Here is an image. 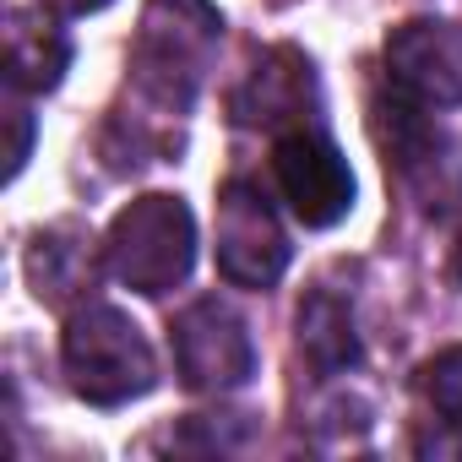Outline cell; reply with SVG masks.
Returning <instances> with one entry per match:
<instances>
[{"instance_id": "obj_1", "label": "cell", "mask_w": 462, "mask_h": 462, "mask_svg": "<svg viewBox=\"0 0 462 462\" xmlns=\"http://www.w3.org/2000/svg\"><path fill=\"white\" fill-rule=\"evenodd\" d=\"M217 39H223V17L212 0H147L131 50L136 93L158 115H185L201 93Z\"/></svg>"}, {"instance_id": "obj_11", "label": "cell", "mask_w": 462, "mask_h": 462, "mask_svg": "<svg viewBox=\"0 0 462 462\" xmlns=\"http://www.w3.org/2000/svg\"><path fill=\"white\" fill-rule=\"evenodd\" d=\"M300 354L321 370V375H343L359 365V332H354V316L337 294H310L300 305Z\"/></svg>"}, {"instance_id": "obj_10", "label": "cell", "mask_w": 462, "mask_h": 462, "mask_svg": "<svg viewBox=\"0 0 462 462\" xmlns=\"http://www.w3.org/2000/svg\"><path fill=\"white\" fill-rule=\"evenodd\" d=\"M71 66V39L60 28H50L33 12H12L6 17V82L17 93H50L60 88Z\"/></svg>"}, {"instance_id": "obj_6", "label": "cell", "mask_w": 462, "mask_h": 462, "mask_svg": "<svg viewBox=\"0 0 462 462\" xmlns=\"http://www.w3.org/2000/svg\"><path fill=\"white\" fill-rule=\"evenodd\" d=\"M273 180L289 201V212L305 223V228H332L348 217L354 207V169L348 158L316 136V131H289L278 136L273 147Z\"/></svg>"}, {"instance_id": "obj_5", "label": "cell", "mask_w": 462, "mask_h": 462, "mask_svg": "<svg viewBox=\"0 0 462 462\" xmlns=\"http://www.w3.org/2000/svg\"><path fill=\"white\" fill-rule=\"evenodd\" d=\"M217 273L235 289H273L289 273V235L251 180L223 185L217 196Z\"/></svg>"}, {"instance_id": "obj_15", "label": "cell", "mask_w": 462, "mask_h": 462, "mask_svg": "<svg viewBox=\"0 0 462 462\" xmlns=\"http://www.w3.org/2000/svg\"><path fill=\"white\" fill-rule=\"evenodd\" d=\"M457 278H462V240H457Z\"/></svg>"}, {"instance_id": "obj_3", "label": "cell", "mask_w": 462, "mask_h": 462, "mask_svg": "<svg viewBox=\"0 0 462 462\" xmlns=\"http://www.w3.org/2000/svg\"><path fill=\"white\" fill-rule=\"evenodd\" d=\"M109 273L136 289V294H169L174 283L190 278L196 262V217L180 196H136L104 240Z\"/></svg>"}, {"instance_id": "obj_14", "label": "cell", "mask_w": 462, "mask_h": 462, "mask_svg": "<svg viewBox=\"0 0 462 462\" xmlns=\"http://www.w3.org/2000/svg\"><path fill=\"white\" fill-rule=\"evenodd\" d=\"M50 12H60V17H88V12H104L109 0H44Z\"/></svg>"}, {"instance_id": "obj_8", "label": "cell", "mask_w": 462, "mask_h": 462, "mask_svg": "<svg viewBox=\"0 0 462 462\" xmlns=\"http://www.w3.org/2000/svg\"><path fill=\"white\" fill-rule=\"evenodd\" d=\"M316 104V71H310V60L300 55V50H273V55H262V66L240 82V93H235V120L240 125H262V131H278V125H289V120H300L305 109Z\"/></svg>"}, {"instance_id": "obj_4", "label": "cell", "mask_w": 462, "mask_h": 462, "mask_svg": "<svg viewBox=\"0 0 462 462\" xmlns=\"http://www.w3.org/2000/svg\"><path fill=\"white\" fill-rule=\"evenodd\" d=\"M174 365L190 392H240L256 375V343L235 305L196 300L174 316Z\"/></svg>"}, {"instance_id": "obj_2", "label": "cell", "mask_w": 462, "mask_h": 462, "mask_svg": "<svg viewBox=\"0 0 462 462\" xmlns=\"http://www.w3.org/2000/svg\"><path fill=\"white\" fill-rule=\"evenodd\" d=\"M71 392L93 408H125L158 386V359L142 327L115 305H88L71 316L60 343Z\"/></svg>"}, {"instance_id": "obj_13", "label": "cell", "mask_w": 462, "mask_h": 462, "mask_svg": "<svg viewBox=\"0 0 462 462\" xmlns=\"http://www.w3.org/2000/svg\"><path fill=\"white\" fill-rule=\"evenodd\" d=\"M6 120H12V152H6V174H23V163H28V147H33V115H28V104L17 98V88H12Z\"/></svg>"}, {"instance_id": "obj_9", "label": "cell", "mask_w": 462, "mask_h": 462, "mask_svg": "<svg viewBox=\"0 0 462 462\" xmlns=\"http://www.w3.org/2000/svg\"><path fill=\"white\" fill-rule=\"evenodd\" d=\"M98 262H93V235L82 223H55L28 245V283L44 305H66L82 289H93Z\"/></svg>"}, {"instance_id": "obj_7", "label": "cell", "mask_w": 462, "mask_h": 462, "mask_svg": "<svg viewBox=\"0 0 462 462\" xmlns=\"http://www.w3.org/2000/svg\"><path fill=\"white\" fill-rule=\"evenodd\" d=\"M386 77L402 104L451 109L462 104V28L440 17H413L386 33Z\"/></svg>"}, {"instance_id": "obj_12", "label": "cell", "mask_w": 462, "mask_h": 462, "mask_svg": "<svg viewBox=\"0 0 462 462\" xmlns=\"http://www.w3.org/2000/svg\"><path fill=\"white\" fill-rule=\"evenodd\" d=\"M424 392L440 408V419L462 430V348H446L424 365Z\"/></svg>"}]
</instances>
